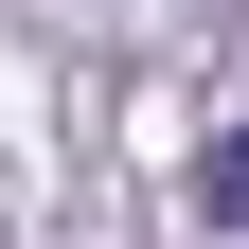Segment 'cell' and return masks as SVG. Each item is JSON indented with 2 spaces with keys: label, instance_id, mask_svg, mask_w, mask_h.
<instances>
[{
  "label": "cell",
  "instance_id": "6da1fadb",
  "mask_svg": "<svg viewBox=\"0 0 249 249\" xmlns=\"http://www.w3.org/2000/svg\"><path fill=\"white\" fill-rule=\"evenodd\" d=\"M196 196H213V231H249V124H231V142L196 160Z\"/></svg>",
  "mask_w": 249,
  "mask_h": 249
}]
</instances>
